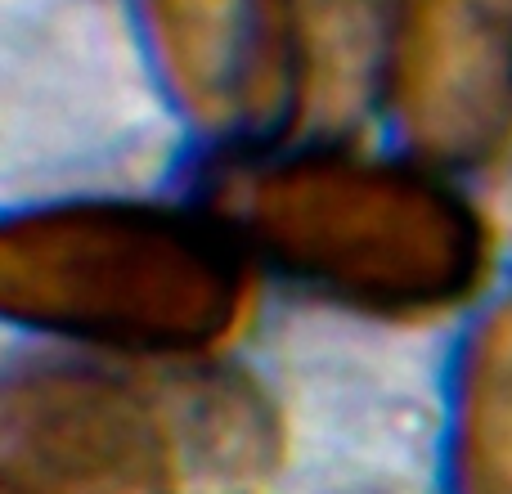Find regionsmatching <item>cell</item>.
Here are the masks:
<instances>
[{
  "label": "cell",
  "mask_w": 512,
  "mask_h": 494,
  "mask_svg": "<svg viewBox=\"0 0 512 494\" xmlns=\"http://www.w3.org/2000/svg\"><path fill=\"white\" fill-rule=\"evenodd\" d=\"M0 306L14 319L126 351H194L230 328V252L171 212L59 207L0 234Z\"/></svg>",
  "instance_id": "1"
},
{
  "label": "cell",
  "mask_w": 512,
  "mask_h": 494,
  "mask_svg": "<svg viewBox=\"0 0 512 494\" xmlns=\"http://www.w3.org/2000/svg\"><path fill=\"white\" fill-rule=\"evenodd\" d=\"M234 216L274 265L378 310L445 306L481 265L468 207L382 162L310 153L265 167L239 189Z\"/></svg>",
  "instance_id": "2"
},
{
  "label": "cell",
  "mask_w": 512,
  "mask_h": 494,
  "mask_svg": "<svg viewBox=\"0 0 512 494\" xmlns=\"http://www.w3.org/2000/svg\"><path fill=\"white\" fill-rule=\"evenodd\" d=\"M387 86L427 158L495 153L512 131V0H405Z\"/></svg>",
  "instance_id": "3"
},
{
  "label": "cell",
  "mask_w": 512,
  "mask_h": 494,
  "mask_svg": "<svg viewBox=\"0 0 512 494\" xmlns=\"http://www.w3.org/2000/svg\"><path fill=\"white\" fill-rule=\"evenodd\" d=\"M162 418L122 382L36 373L5 400L9 486L27 494H176Z\"/></svg>",
  "instance_id": "4"
},
{
  "label": "cell",
  "mask_w": 512,
  "mask_h": 494,
  "mask_svg": "<svg viewBox=\"0 0 512 494\" xmlns=\"http://www.w3.org/2000/svg\"><path fill=\"white\" fill-rule=\"evenodd\" d=\"M158 59L198 126L256 140L301 113L288 0H144Z\"/></svg>",
  "instance_id": "5"
},
{
  "label": "cell",
  "mask_w": 512,
  "mask_h": 494,
  "mask_svg": "<svg viewBox=\"0 0 512 494\" xmlns=\"http://www.w3.org/2000/svg\"><path fill=\"white\" fill-rule=\"evenodd\" d=\"M405 0H288L301 68V113L342 126L387 81Z\"/></svg>",
  "instance_id": "6"
},
{
  "label": "cell",
  "mask_w": 512,
  "mask_h": 494,
  "mask_svg": "<svg viewBox=\"0 0 512 494\" xmlns=\"http://www.w3.org/2000/svg\"><path fill=\"white\" fill-rule=\"evenodd\" d=\"M459 490L512 494V297L490 310L463 369Z\"/></svg>",
  "instance_id": "7"
},
{
  "label": "cell",
  "mask_w": 512,
  "mask_h": 494,
  "mask_svg": "<svg viewBox=\"0 0 512 494\" xmlns=\"http://www.w3.org/2000/svg\"><path fill=\"white\" fill-rule=\"evenodd\" d=\"M5 494H27V490H18V486H9V490H5Z\"/></svg>",
  "instance_id": "8"
}]
</instances>
